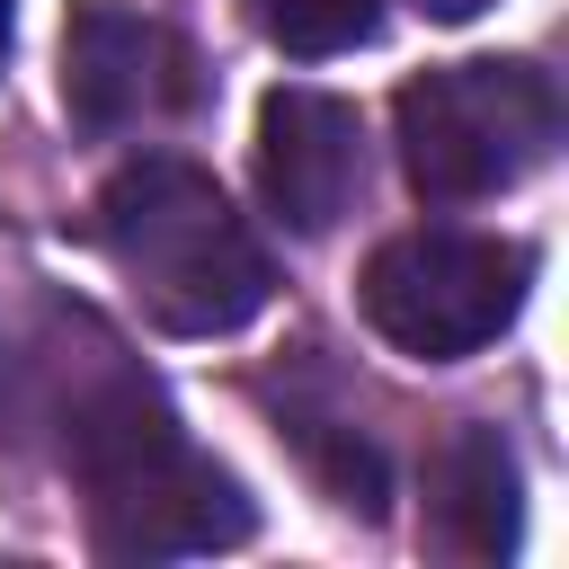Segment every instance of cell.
I'll return each instance as SVG.
<instances>
[{
  "label": "cell",
  "mask_w": 569,
  "mask_h": 569,
  "mask_svg": "<svg viewBox=\"0 0 569 569\" xmlns=\"http://www.w3.org/2000/svg\"><path fill=\"white\" fill-rule=\"evenodd\" d=\"M44 373V427L62 471L89 489V542L107 560H187L249 542L258 507L249 489L187 445L178 409L116 356L107 329H89V356H18Z\"/></svg>",
  "instance_id": "6da1fadb"
},
{
  "label": "cell",
  "mask_w": 569,
  "mask_h": 569,
  "mask_svg": "<svg viewBox=\"0 0 569 569\" xmlns=\"http://www.w3.org/2000/svg\"><path fill=\"white\" fill-rule=\"evenodd\" d=\"M98 249L169 338H231L276 293V267L231 196L169 151H142L98 187Z\"/></svg>",
  "instance_id": "7a4b0ae2"
},
{
  "label": "cell",
  "mask_w": 569,
  "mask_h": 569,
  "mask_svg": "<svg viewBox=\"0 0 569 569\" xmlns=\"http://www.w3.org/2000/svg\"><path fill=\"white\" fill-rule=\"evenodd\" d=\"M400 124V169L427 204H480L525 187L551 142H560V89L542 62L516 53H471V62H436L400 89L391 107Z\"/></svg>",
  "instance_id": "3957f363"
},
{
  "label": "cell",
  "mask_w": 569,
  "mask_h": 569,
  "mask_svg": "<svg viewBox=\"0 0 569 569\" xmlns=\"http://www.w3.org/2000/svg\"><path fill=\"white\" fill-rule=\"evenodd\" d=\"M525 284H533V249L525 240H498V231H400L365 258V320L400 347V356H427V365H453V356H480L516 311H525Z\"/></svg>",
  "instance_id": "277c9868"
},
{
  "label": "cell",
  "mask_w": 569,
  "mask_h": 569,
  "mask_svg": "<svg viewBox=\"0 0 569 569\" xmlns=\"http://www.w3.org/2000/svg\"><path fill=\"white\" fill-rule=\"evenodd\" d=\"M187 89H196V62L151 9H124V0H80L71 9V27H62V107H71L80 133L160 124V116L187 107Z\"/></svg>",
  "instance_id": "5b68a950"
},
{
  "label": "cell",
  "mask_w": 569,
  "mask_h": 569,
  "mask_svg": "<svg viewBox=\"0 0 569 569\" xmlns=\"http://www.w3.org/2000/svg\"><path fill=\"white\" fill-rule=\"evenodd\" d=\"M365 187V124L329 89H267L258 107V196L284 231L320 240Z\"/></svg>",
  "instance_id": "8992f818"
},
{
  "label": "cell",
  "mask_w": 569,
  "mask_h": 569,
  "mask_svg": "<svg viewBox=\"0 0 569 569\" xmlns=\"http://www.w3.org/2000/svg\"><path fill=\"white\" fill-rule=\"evenodd\" d=\"M525 533V471H516V445L498 427H453L436 453H427V542L445 560H507Z\"/></svg>",
  "instance_id": "52a82bcc"
},
{
  "label": "cell",
  "mask_w": 569,
  "mask_h": 569,
  "mask_svg": "<svg viewBox=\"0 0 569 569\" xmlns=\"http://www.w3.org/2000/svg\"><path fill=\"white\" fill-rule=\"evenodd\" d=\"M258 36L320 62V53H356L373 27H382V0H249Z\"/></svg>",
  "instance_id": "ba28073f"
},
{
  "label": "cell",
  "mask_w": 569,
  "mask_h": 569,
  "mask_svg": "<svg viewBox=\"0 0 569 569\" xmlns=\"http://www.w3.org/2000/svg\"><path fill=\"white\" fill-rule=\"evenodd\" d=\"M418 9H427V18H480L489 0H418Z\"/></svg>",
  "instance_id": "9c48e42d"
},
{
  "label": "cell",
  "mask_w": 569,
  "mask_h": 569,
  "mask_svg": "<svg viewBox=\"0 0 569 569\" xmlns=\"http://www.w3.org/2000/svg\"><path fill=\"white\" fill-rule=\"evenodd\" d=\"M0 62H9V0H0Z\"/></svg>",
  "instance_id": "30bf717a"
}]
</instances>
